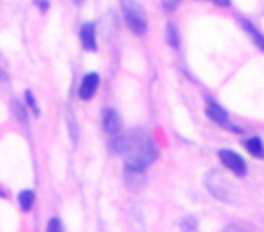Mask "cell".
Wrapping results in <instances>:
<instances>
[{
	"label": "cell",
	"mask_w": 264,
	"mask_h": 232,
	"mask_svg": "<svg viewBox=\"0 0 264 232\" xmlns=\"http://www.w3.org/2000/svg\"><path fill=\"white\" fill-rule=\"evenodd\" d=\"M103 129L109 134H120L122 131V118L114 109H107L103 113Z\"/></svg>",
	"instance_id": "6"
},
{
	"label": "cell",
	"mask_w": 264,
	"mask_h": 232,
	"mask_svg": "<svg viewBox=\"0 0 264 232\" xmlns=\"http://www.w3.org/2000/svg\"><path fill=\"white\" fill-rule=\"evenodd\" d=\"M80 38H82V46H84L87 51H96V35H94V24H84L82 27V33H80Z\"/></svg>",
	"instance_id": "7"
},
{
	"label": "cell",
	"mask_w": 264,
	"mask_h": 232,
	"mask_svg": "<svg viewBox=\"0 0 264 232\" xmlns=\"http://www.w3.org/2000/svg\"><path fill=\"white\" fill-rule=\"evenodd\" d=\"M98 84H100L98 74L96 73L87 74V76L84 78V82H82V85H80V98H82V100H90V98L94 96Z\"/></svg>",
	"instance_id": "5"
},
{
	"label": "cell",
	"mask_w": 264,
	"mask_h": 232,
	"mask_svg": "<svg viewBox=\"0 0 264 232\" xmlns=\"http://www.w3.org/2000/svg\"><path fill=\"white\" fill-rule=\"evenodd\" d=\"M35 2H37V5L40 9H47V2L45 0H35Z\"/></svg>",
	"instance_id": "15"
},
{
	"label": "cell",
	"mask_w": 264,
	"mask_h": 232,
	"mask_svg": "<svg viewBox=\"0 0 264 232\" xmlns=\"http://www.w3.org/2000/svg\"><path fill=\"white\" fill-rule=\"evenodd\" d=\"M122 9L129 27L136 35H143L147 31V13L136 0H122Z\"/></svg>",
	"instance_id": "2"
},
{
	"label": "cell",
	"mask_w": 264,
	"mask_h": 232,
	"mask_svg": "<svg viewBox=\"0 0 264 232\" xmlns=\"http://www.w3.org/2000/svg\"><path fill=\"white\" fill-rule=\"evenodd\" d=\"M244 147H246V151H248L250 154H254L257 158H264V147L259 138H250V140H246Z\"/></svg>",
	"instance_id": "8"
},
{
	"label": "cell",
	"mask_w": 264,
	"mask_h": 232,
	"mask_svg": "<svg viewBox=\"0 0 264 232\" xmlns=\"http://www.w3.org/2000/svg\"><path fill=\"white\" fill-rule=\"evenodd\" d=\"M47 231H49V232H60V231H62V223H60L58 218H53V220L49 222Z\"/></svg>",
	"instance_id": "12"
},
{
	"label": "cell",
	"mask_w": 264,
	"mask_h": 232,
	"mask_svg": "<svg viewBox=\"0 0 264 232\" xmlns=\"http://www.w3.org/2000/svg\"><path fill=\"white\" fill-rule=\"evenodd\" d=\"M74 2H76V4H82V2H84V0H74Z\"/></svg>",
	"instance_id": "17"
},
{
	"label": "cell",
	"mask_w": 264,
	"mask_h": 232,
	"mask_svg": "<svg viewBox=\"0 0 264 232\" xmlns=\"http://www.w3.org/2000/svg\"><path fill=\"white\" fill-rule=\"evenodd\" d=\"M114 143H116V153L125 156L127 171L147 169L148 165L158 158V149L150 140V136L141 129H136L125 136H118Z\"/></svg>",
	"instance_id": "1"
},
{
	"label": "cell",
	"mask_w": 264,
	"mask_h": 232,
	"mask_svg": "<svg viewBox=\"0 0 264 232\" xmlns=\"http://www.w3.org/2000/svg\"><path fill=\"white\" fill-rule=\"evenodd\" d=\"M219 160L222 162V165L230 169L233 174H237V176H244L246 174V164H244V160L239 156L237 153H233V151H219Z\"/></svg>",
	"instance_id": "3"
},
{
	"label": "cell",
	"mask_w": 264,
	"mask_h": 232,
	"mask_svg": "<svg viewBox=\"0 0 264 232\" xmlns=\"http://www.w3.org/2000/svg\"><path fill=\"white\" fill-rule=\"evenodd\" d=\"M26 100L27 104L33 107V111H35V115H40V111H38V107H37V102H35V98H33V93L31 91H26Z\"/></svg>",
	"instance_id": "13"
},
{
	"label": "cell",
	"mask_w": 264,
	"mask_h": 232,
	"mask_svg": "<svg viewBox=\"0 0 264 232\" xmlns=\"http://www.w3.org/2000/svg\"><path fill=\"white\" fill-rule=\"evenodd\" d=\"M243 26H244V29H246V31H248L250 35L254 37L255 44H257V46H259L261 49H264V37H263V35H261V33L257 31V29H255V27L252 26V24H250V22L243 20Z\"/></svg>",
	"instance_id": "10"
},
{
	"label": "cell",
	"mask_w": 264,
	"mask_h": 232,
	"mask_svg": "<svg viewBox=\"0 0 264 232\" xmlns=\"http://www.w3.org/2000/svg\"><path fill=\"white\" fill-rule=\"evenodd\" d=\"M179 4V0H163V7L167 11H174Z\"/></svg>",
	"instance_id": "14"
},
{
	"label": "cell",
	"mask_w": 264,
	"mask_h": 232,
	"mask_svg": "<svg viewBox=\"0 0 264 232\" xmlns=\"http://www.w3.org/2000/svg\"><path fill=\"white\" fill-rule=\"evenodd\" d=\"M33 201H35V194H33L31 190H22L20 194H18V203L24 211H29L33 207Z\"/></svg>",
	"instance_id": "9"
},
{
	"label": "cell",
	"mask_w": 264,
	"mask_h": 232,
	"mask_svg": "<svg viewBox=\"0 0 264 232\" xmlns=\"http://www.w3.org/2000/svg\"><path fill=\"white\" fill-rule=\"evenodd\" d=\"M214 2L219 5H230V0H214Z\"/></svg>",
	"instance_id": "16"
},
{
	"label": "cell",
	"mask_w": 264,
	"mask_h": 232,
	"mask_svg": "<svg viewBox=\"0 0 264 232\" xmlns=\"http://www.w3.org/2000/svg\"><path fill=\"white\" fill-rule=\"evenodd\" d=\"M206 115L210 116V120H214L216 123H219V125L228 127V129H232V131H235V132H241V131L237 129V127H233L232 123L228 121L226 111H224V109H222L221 106H217V102L208 100V104H206Z\"/></svg>",
	"instance_id": "4"
},
{
	"label": "cell",
	"mask_w": 264,
	"mask_h": 232,
	"mask_svg": "<svg viewBox=\"0 0 264 232\" xmlns=\"http://www.w3.org/2000/svg\"><path fill=\"white\" fill-rule=\"evenodd\" d=\"M167 38H169V44L172 48H179V35H177V29H176L174 24L167 26Z\"/></svg>",
	"instance_id": "11"
}]
</instances>
